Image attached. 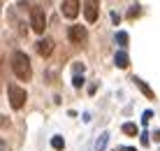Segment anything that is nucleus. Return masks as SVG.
Returning <instances> with one entry per match:
<instances>
[{
  "label": "nucleus",
  "instance_id": "f257e3e1",
  "mask_svg": "<svg viewBox=\"0 0 160 151\" xmlns=\"http://www.w3.org/2000/svg\"><path fill=\"white\" fill-rule=\"evenodd\" d=\"M12 70H14L16 79H21V81H30V79H32L30 58H28L23 51H14V54H12Z\"/></svg>",
  "mask_w": 160,
  "mask_h": 151
},
{
  "label": "nucleus",
  "instance_id": "f03ea898",
  "mask_svg": "<svg viewBox=\"0 0 160 151\" xmlns=\"http://www.w3.org/2000/svg\"><path fill=\"white\" fill-rule=\"evenodd\" d=\"M7 96H9V105H12V109H21L26 105V91L21 86H16V84H9L7 86Z\"/></svg>",
  "mask_w": 160,
  "mask_h": 151
},
{
  "label": "nucleus",
  "instance_id": "7ed1b4c3",
  "mask_svg": "<svg viewBox=\"0 0 160 151\" xmlns=\"http://www.w3.org/2000/svg\"><path fill=\"white\" fill-rule=\"evenodd\" d=\"M68 40L72 42V44H77V47L86 44V40H88V28H86V26H81V23L70 26V28H68Z\"/></svg>",
  "mask_w": 160,
  "mask_h": 151
},
{
  "label": "nucleus",
  "instance_id": "20e7f679",
  "mask_svg": "<svg viewBox=\"0 0 160 151\" xmlns=\"http://www.w3.org/2000/svg\"><path fill=\"white\" fill-rule=\"evenodd\" d=\"M30 28L37 33V35H42L44 30H47V19H44V12H42V7H32V12H30Z\"/></svg>",
  "mask_w": 160,
  "mask_h": 151
},
{
  "label": "nucleus",
  "instance_id": "39448f33",
  "mask_svg": "<svg viewBox=\"0 0 160 151\" xmlns=\"http://www.w3.org/2000/svg\"><path fill=\"white\" fill-rule=\"evenodd\" d=\"M84 14H86L88 23H95L98 14H100V0H84Z\"/></svg>",
  "mask_w": 160,
  "mask_h": 151
},
{
  "label": "nucleus",
  "instance_id": "423d86ee",
  "mask_svg": "<svg viewBox=\"0 0 160 151\" xmlns=\"http://www.w3.org/2000/svg\"><path fill=\"white\" fill-rule=\"evenodd\" d=\"M79 7H81L79 0H63V5H60V12H63L65 19H74V16L81 12Z\"/></svg>",
  "mask_w": 160,
  "mask_h": 151
},
{
  "label": "nucleus",
  "instance_id": "0eeeda50",
  "mask_svg": "<svg viewBox=\"0 0 160 151\" xmlns=\"http://www.w3.org/2000/svg\"><path fill=\"white\" fill-rule=\"evenodd\" d=\"M51 51H53V40H49V37H42L40 42H37V54L40 56H51Z\"/></svg>",
  "mask_w": 160,
  "mask_h": 151
},
{
  "label": "nucleus",
  "instance_id": "6e6552de",
  "mask_svg": "<svg viewBox=\"0 0 160 151\" xmlns=\"http://www.w3.org/2000/svg\"><path fill=\"white\" fill-rule=\"evenodd\" d=\"M132 81H135V86H137V88H139V91H142V93H144V96H146L148 100H156V93H153V91H151V88H148V84H146V81H142V79H139V77H132Z\"/></svg>",
  "mask_w": 160,
  "mask_h": 151
},
{
  "label": "nucleus",
  "instance_id": "1a4fd4ad",
  "mask_svg": "<svg viewBox=\"0 0 160 151\" xmlns=\"http://www.w3.org/2000/svg\"><path fill=\"white\" fill-rule=\"evenodd\" d=\"M114 63H116V68L123 70V68H128V65H130V56L121 49V51H116V56H114Z\"/></svg>",
  "mask_w": 160,
  "mask_h": 151
},
{
  "label": "nucleus",
  "instance_id": "9d476101",
  "mask_svg": "<svg viewBox=\"0 0 160 151\" xmlns=\"http://www.w3.org/2000/svg\"><path fill=\"white\" fill-rule=\"evenodd\" d=\"M128 40H130V37H128V33H125V30H118L116 33V44H118L121 49L128 47Z\"/></svg>",
  "mask_w": 160,
  "mask_h": 151
},
{
  "label": "nucleus",
  "instance_id": "9b49d317",
  "mask_svg": "<svg viewBox=\"0 0 160 151\" xmlns=\"http://www.w3.org/2000/svg\"><path fill=\"white\" fill-rule=\"evenodd\" d=\"M51 147L56 149V151H63V149H65V139L60 137V135H53V137H51Z\"/></svg>",
  "mask_w": 160,
  "mask_h": 151
},
{
  "label": "nucleus",
  "instance_id": "f8f14e48",
  "mask_svg": "<svg viewBox=\"0 0 160 151\" xmlns=\"http://www.w3.org/2000/svg\"><path fill=\"white\" fill-rule=\"evenodd\" d=\"M107 139H109V133H102L100 139L95 142V151H104V147H107Z\"/></svg>",
  "mask_w": 160,
  "mask_h": 151
},
{
  "label": "nucleus",
  "instance_id": "ddd939ff",
  "mask_svg": "<svg viewBox=\"0 0 160 151\" xmlns=\"http://www.w3.org/2000/svg\"><path fill=\"white\" fill-rule=\"evenodd\" d=\"M123 133L125 135H137V126L135 123H123Z\"/></svg>",
  "mask_w": 160,
  "mask_h": 151
},
{
  "label": "nucleus",
  "instance_id": "4468645a",
  "mask_svg": "<svg viewBox=\"0 0 160 151\" xmlns=\"http://www.w3.org/2000/svg\"><path fill=\"white\" fill-rule=\"evenodd\" d=\"M151 119H153V112H151V109H146L144 114H142V123L146 126V123H148V121H151Z\"/></svg>",
  "mask_w": 160,
  "mask_h": 151
},
{
  "label": "nucleus",
  "instance_id": "2eb2a0df",
  "mask_svg": "<svg viewBox=\"0 0 160 151\" xmlns=\"http://www.w3.org/2000/svg\"><path fill=\"white\" fill-rule=\"evenodd\" d=\"M72 84H74V88H81V86H84V77H81V75H74Z\"/></svg>",
  "mask_w": 160,
  "mask_h": 151
},
{
  "label": "nucleus",
  "instance_id": "dca6fc26",
  "mask_svg": "<svg viewBox=\"0 0 160 151\" xmlns=\"http://www.w3.org/2000/svg\"><path fill=\"white\" fill-rule=\"evenodd\" d=\"M139 142L144 144V147H148V144H151V139H148V133H142V135H139Z\"/></svg>",
  "mask_w": 160,
  "mask_h": 151
},
{
  "label": "nucleus",
  "instance_id": "f3484780",
  "mask_svg": "<svg viewBox=\"0 0 160 151\" xmlns=\"http://www.w3.org/2000/svg\"><path fill=\"white\" fill-rule=\"evenodd\" d=\"M74 72H77V75H81V72H84V63H74Z\"/></svg>",
  "mask_w": 160,
  "mask_h": 151
},
{
  "label": "nucleus",
  "instance_id": "a211bd4d",
  "mask_svg": "<svg viewBox=\"0 0 160 151\" xmlns=\"http://www.w3.org/2000/svg\"><path fill=\"white\" fill-rule=\"evenodd\" d=\"M139 14V5H132V9H130V16H137Z\"/></svg>",
  "mask_w": 160,
  "mask_h": 151
},
{
  "label": "nucleus",
  "instance_id": "6ab92c4d",
  "mask_svg": "<svg viewBox=\"0 0 160 151\" xmlns=\"http://www.w3.org/2000/svg\"><path fill=\"white\" fill-rule=\"evenodd\" d=\"M118 151H137V149H135V147H121Z\"/></svg>",
  "mask_w": 160,
  "mask_h": 151
},
{
  "label": "nucleus",
  "instance_id": "aec40b11",
  "mask_svg": "<svg viewBox=\"0 0 160 151\" xmlns=\"http://www.w3.org/2000/svg\"><path fill=\"white\" fill-rule=\"evenodd\" d=\"M0 151H5V142H0Z\"/></svg>",
  "mask_w": 160,
  "mask_h": 151
},
{
  "label": "nucleus",
  "instance_id": "412c9836",
  "mask_svg": "<svg viewBox=\"0 0 160 151\" xmlns=\"http://www.w3.org/2000/svg\"><path fill=\"white\" fill-rule=\"evenodd\" d=\"M0 7H2V5H0Z\"/></svg>",
  "mask_w": 160,
  "mask_h": 151
}]
</instances>
